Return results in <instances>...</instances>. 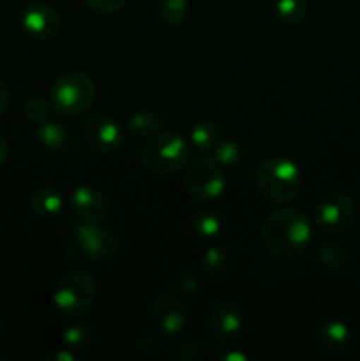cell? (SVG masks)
Masks as SVG:
<instances>
[{"label":"cell","mask_w":360,"mask_h":361,"mask_svg":"<svg viewBox=\"0 0 360 361\" xmlns=\"http://www.w3.org/2000/svg\"><path fill=\"white\" fill-rule=\"evenodd\" d=\"M94 80L80 71L64 73L49 88V104L60 116H78L88 111L95 101Z\"/></svg>","instance_id":"obj_5"},{"label":"cell","mask_w":360,"mask_h":361,"mask_svg":"<svg viewBox=\"0 0 360 361\" xmlns=\"http://www.w3.org/2000/svg\"><path fill=\"white\" fill-rule=\"evenodd\" d=\"M184 187L198 201H214L226 189L224 168L214 157H200L191 162L184 175Z\"/></svg>","instance_id":"obj_6"},{"label":"cell","mask_w":360,"mask_h":361,"mask_svg":"<svg viewBox=\"0 0 360 361\" xmlns=\"http://www.w3.org/2000/svg\"><path fill=\"white\" fill-rule=\"evenodd\" d=\"M44 360H53V361H74L76 360V355H74L71 349H62V351H56V353H52L49 356H46Z\"/></svg>","instance_id":"obj_32"},{"label":"cell","mask_w":360,"mask_h":361,"mask_svg":"<svg viewBox=\"0 0 360 361\" xmlns=\"http://www.w3.org/2000/svg\"><path fill=\"white\" fill-rule=\"evenodd\" d=\"M35 140H37L39 147L48 154H64L66 150H69L73 133L66 123L46 120V122L39 123L35 129Z\"/></svg>","instance_id":"obj_15"},{"label":"cell","mask_w":360,"mask_h":361,"mask_svg":"<svg viewBox=\"0 0 360 361\" xmlns=\"http://www.w3.org/2000/svg\"><path fill=\"white\" fill-rule=\"evenodd\" d=\"M217 360H222V361H247V360H249V356H247L246 353H242V351L228 349V351L217 355Z\"/></svg>","instance_id":"obj_31"},{"label":"cell","mask_w":360,"mask_h":361,"mask_svg":"<svg viewBox=\"0 0 360 361\" xmlns=\"http://www.w3.org/2000/svg\"><path fill=\"white\" fill-rule=\"evenodd\" d=\"M76 250L88 261L104 263L116 256L122 240L116 233L101 228V224H78L73 231Z\"/></svg>","instance_id":"obj_7"},{"label":"cell","mask_w":360,"mask_h":361,"mask_svg":"<svg viewBox=\"0 0 360 361\" xmlns=\"http://www.w3.org/2000/svg\"><path fill=\"white\" fill-rule=\"evenodd\" d=\"M95 298H97V281L85 268L66 271L53 291V303L56 309L74 319L90 312Z\"/></svg>","instance_id":"obj_4"},{"label":"cell","mask_w":360,"mask_h":361,"mask_svg":"<svg viewBox=\"0 0 360 361\" xmlns=\"http://www.w3.org/2000/svg\"><path fill=\"white\" fill-rule=\"evenodd\" d=\"M222 141V130L212 120H200L191 127L189 143L196 152L207 154V152H214L217 145Z\"/></svg>","instance_id":"obj_19"},{"label":"cell","mask_w":360,"mask_h":361,"mask_svg":"<svg viewBox=\"0 0 360 361\" xmlns=\"http://www.w3.org/2000/svg\"><path fill=\"white\" fill-rule=\"evenodd\" d=\"M316 259L321 267L328 268V270H342L349 264L352 259V252L349 247L335 240H328L323 242L316 250Z\"/></svg>","instance_id":"obj_20"},{"label":"cell","mask_w":360,"mask_h":361,"mask_svg":"<svg viewBox=\"0 0 360 361\" xmlns=\"http://www.w3.org/2000/svg\"><path fill=\"white\" fill-rule=\"evenodd\" d=\"M314 338L321 351L328 353V355H344L349 351L353 342L349 328L342 321L334 319V317L321 319L316 324Z\"/></svg>","instance_id":"obj_14"},{"label":"cell","mask_w":360,"mask_h":361,"mask_svg":"<svg viewBox=\"0 0 360 361\" xmlns=\"http://www.w3.org/2000/svg\"><path fill=\"white\" fill-rule=\"evenodd\" d=\"M179 286L184 293H193L196 289V281L191 277H182L179 281Z\"/></svg>","instance_id":"obj_34"},{"label":"cell","mask_w":360,"mask_h":361,"mask_svg":"<svg viewBox=\"0 0 360 361\" xmlns=\"http://www.w3.org/2000/svg\"><path fill=\"white\" fill-rule=\"evenodd\" d=\"M228 228V215L219 208H201L193 215L191 229L200 238H219Z\"/></svg>","instance_id":"obj_16"},{"label":"cell","mask_w":360,"mask_h":361,"mask_svg":"<svg viewBox=\"0 0 360 361\" xmlns=\"http://www.w3.org/2000/svg\"><path fill=\"white\" fill-rule=\"evenodd\" d=\"M244 324H246V317H244L242 309L239 303L232 300H222L215 303L208 312L207 326L215 344L224 345L235 341L242 334Z\"/></svg>","instance_id":"obj_9"},{"label":"cell","mask_w":360,"mask_h":361,"mask_svg":"<svg viewBox=\"0 0 360 361\" xmlns=\"http://www.w3.org/2000/svg\"><path fill=\"white\" fill-rule=\"evenodd\" d=\"M256 187L270 203H289L302 190V171L292 159L270 157L258 166Z\"/></svg>","instance_id":"obj_2"},{"label":"cell","mask_w":360,"mask_h":361,"mask_svg":"<svg viewBox=\"0 0 360 361\" xmlns=\"http://www.w3.org/2000/svg\"><path fill=\"white\" fill-rule=\"evenodd\" d=\"M173 356L179 360H200L201 348L191 341H182L173 348Z\"/></svg>","instance_id":"obj_28"},{"label":"cell","mask_w":360,"mask_h":361,"mask_svg":"<svg viewBox=\"0 0 360 361\" xmlns=\"http://www.w3.org/2000/svg\"><path fill=\"white\" fill-rule=\"evenodd\" d=\"M2 330H4V323H2V317H0V335H2Z\"/></svg>","instance_id":"obj_35"},{"label":"cell","mask_w":360,"mask_h":361,"mask_svg":"<svg viewBox=\"0 0 360 361\" xmlns=\"http://www.w3.org/2000/svg\"><path fill=\"white\" fill-rule=\"evenodd\" d=\"M20 23L25 34L37 41H49L59 35L62 28V16L53 6L44 2H32L23 7Z\"/></svg>","instance_id":"obj_12"},{"label":"cell","mask_w":360,"mask_h":361,"mask_svg":"<svg viewBox=\"0 0 360 361\" xmlns=\"http://www.w3.org/2000/svg\"><path fill=\"white\" fill-rule=\"evenodd\" d=\"M25 116H27L30 122L34 123H42L46 120H49V115H52V104L46 102V99L39 97V95H32L25 101L23 106Z\"/></svg>","instance_id":"obj_26"},{"label":"cell","mask_w":360,"mask_h":361,"mask_svg":"<svg viewBox=\"0 0 360 361\" xmlns=\"http://www.w3.org/2000/svg\"><path fill=\"white\" fill-rule=\"evenodd\" d=\"M62 342L71 351H87L94 342V331L83 321H74L64 330Z\"/></svg>","instance_id":"obj_23"},{"label":"cell","mask_w":360,"mask_h":361,"mask_svg":"<svg viewBox=\"0 0 360 361\" xmlns=\"http://www.w3.org/2000/svg\"><path fill=\"white\" fill-rule=\"evenodd\" d=\"M244 150L236 141H221L214 150V159L222 168H235L242 162Z\"/></svg>","instance_id":"obj_25"},{"label":"cell","mask_w":360,"mask_h":361,"mask_svg":"<svg viewBox=\"0 0 360 361\" xmlns=\"http://www.w3.org/2000/svg\"><path fill=\"white\" fill-rule=\"evenodd\" d=\"M83 4L92 13L108 16V14H115L122 11L126 7L127 0H83Z\"/></svg>","instance_id":"obj_27"},{"label":"cell","mask_w":360,"mask_h":361,"mask_svg":"<svg viewBox=\"0 0 360 361\" xmlns=\"http://www.w3.org/2000/svg\"><path fill=\"white\" fill-rule=\"evenodd\" d=\"M7 157H9V141L0 133V166L6 164Z\"/></svg>","instance_id":"obj_33"},{"label":"cell","mask_w":360,"mask_h":361,"mask_svg":"<svg viewBox=\"0 0 360 361\" xmlns=\"http://www.w3.org/2000/svg\"><path fill=\"white\" fill-rule=\"evenodd\" d=\"M272 11L279 21L295 27L306 20L307 2L306 0H272Z\"/></svg>","instance_id":"obj_22"},{"label":"cell","mask_w":360,"mask_h":361,"mask_svg":"<svg viewBox=\"0 0 360 361\" xmlns=\"http://www.w3.org/2000/svg\"><path fill=\"white\" fill-rule=\"evenodd\" d=\"M66 207V197L55 187H39L30 194V208L42 219L56 217Z\"/></svg>","instance_id":"obj_18"},{"label":"cell","mask_w":360,"mask_h":361,"mask_svg":"<svg viewBox=\"0 0 360 361\" xmlns=\"http://www.w3.org/2000/svg\"><path fill=\"white\" fill-rule=\"evenodd\" d=\"M356 217L355 201L346 192H328L314 208V222L327 235L346 231Z\"/></svg>","instance_id":"obj_8"},{"label":"cell","mask_w":360,"mask_h":361,"mask_svg":"<svg viewBox=\"0 0 360 361\" xmlns=\"http://www.w3.org/2000/svg\"><path fill=\"white\" fill-rule=\"evenodd\" d=\"M162 126H164V115L155 109H141L131 115L127 122V136L134 141H148L152 136L161 133Z\"/></svg>","instance_id":"obj_17"},{"label":"cell","mask_w":360,"mask_h":361,"mask_svg":"<svg viewBox=\"0 0 360 361\" xmlns=\"http://www.w3.org/2000/svg\"><path fill=\"white\" fill-rule=\"evenodd\" d=\"M157 13L162 23L169 27H180L189 14V2L187 0H159Z\"/></svg>","instance_id":"obj_24"},{"label":"cell","mask_w":360,"mask_h":361,"mask_svg":"<svg viewBox=\"0 0 360 361\" xmlns=\"http://www.w3.org/2000/svg\"><path fill=\"white\" fill-rule=\"evenodd\" d=\"M187 309L184 300L176 293H159L152 303V321L159 334L175 337L184 330Z\"/></svg>","instance_id":"obj_13"},{"label":"cell","mask_w":360,"mask_h":361,"mask_svg":"<svg viewBox=\"0 0 360 361\" xmlns=\"http://www.w3.org/2000/svg\"><path fill=\"white\" fill-rule=\"evenodd\" d=\"M11 104V88L4 80H0V116L6 115Z\"/></svg>","instance_id":"obj_30"},{"label":"cell","mask_w":360,"mask_h":361,"mask_svg":"<svg viewBox=\"0 0 360 361\" xmlns=\"http://www.w3.org/2000/svg\"><path fill=\"white\" fill-rule=\"evenodd\" d=\"M313 235L311 222L299 208L281 207L265 217L261 242L275 257L292 259L307 249Z\"/></svg>","instance_id":"obj_1"},{"label":"cell","mask_w":360,"mask_h":361,"mask_svg":"<svg viewBox=\"0 0 360 361\" xmlns=\"http://www.w3.org/2000/svg\"><path fill=\"white\" fill-rule=\"evenodd\" d=\"M191 143L175 130L157 133L141 150V162L152 175H175L184 169L191 157Z\"/></svg>","instance_id":"obj_3"},{"label":"cell","mask_w":360,"mask_h":361,"mask_svg":"<svg viewBox=\"0 0 360 361\" xmlns=\"http://www.w3.org/2000/svg\"><path fill=\"white\" fill-rule=\"evenodd\" d=\"M85 141L95 154L108 155L120 148L124 141L122 126L108 113H95L85 123Z\"/></svg>","instance_id":"obj_11"},{"label":"cell","mask_w":360,"mask_h":361,"mask_svg":"<svg viewBox=\"0 0 360 361\" xmlns=\"http://www.w3.org/2000/svg\"><path fill=\"white\" fill-rule=\"evenodd\" d=\"M69 210L81 224H102L109 214V201L94 185L76 187L67 197Z\"/></svg>","instance_id":"obj_10"},{"label":"cell","mask_w":360,"mask_h":361,"mask_svg":"<svg viewBox=\"0 0 360 361\" xmlns=\"http://www.w3.org/2000/svg\"><path fill=\"white\" fill-rule=\"evenodd\" d=\"M232 264V254L224 247H210L200 257V268L203 274L212 277H221Z\"/></svg>","instance_id":"obj_21"},{"label":"cell","mask_w":360,"mask_h":361,"mask_svg":"<svg viewBox=\"0 0 360 361\" xmlns=\"http://www.w3.org/2000/svg\"><path fill=\"white\" fill-rule=\"evenodd\" d=\"M159 345H161L159 337L155 334H152V331L143 334L140 337V341H138V348H140L143 353H155Z\"/></svg>","instance_id":"obj_29"}]
</instances>
